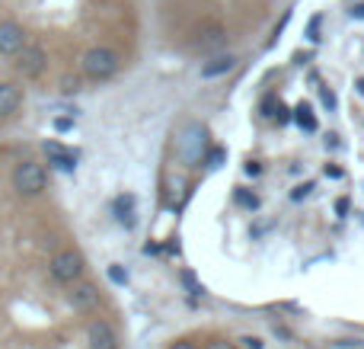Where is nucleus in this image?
Segmentation results:
<instances>
[{"label":"nucleus","mask_w":364,"mask_h":349,"mask_svg":"<svg viewBox=\"0 0 364 349\" xmlns=\"http://www.w3.org/2000/svg\"><path fill=\"white\" fill-rule=\"evenodd\" d=\"M119 68H122L119 51L106 48V45L87 48V55H83V61H80V71L90 77V80H109V77L119 74Z\"/></svg>","instance_id":"obj_1"},{"label":"nucleus","mask_w":364,"mask_h":349,"mask_svg":"<svg viewBox=\"0 0 364 349\" xmlns=\"http://www.w3.org/2000/svg\"><path fill=\"white\" fill-rule=\"evenodd\" d=\"M45 186H48V173H45V167L38 160H19L13 167V189L19 196H26V199L42 196Z\"/></svg>","instance_id":"obj_2"},{"label":"nucleus","mask_w":364,"mask_h":349,"mask_svg":"<svg viewBox=\"0 0 364 349\" xmlns=\"http://www.w3.org/2000/svg\"><path fill=\"white\" fill-rule=\"evenodd\" d=\"M48 269H51V279L55 282H61V286H74V282H80L83 269H87V260H83L80 250L64 247V250H58V254L51 256Z\"/></svg>","instance_id":"obj_3"},{"label":"nucleus","mask_w":364,"mask_h":349,"mask_svg":"<svg viewBox=\"0 0 364 349\" xmlns=\"http://www.w3.org/2000/svg\"><path fill=\"white\" fill-rule=\"evenodd\" d=\"M48 68V55H45L42 45H23V48L13 55V71H16L23 80H36L45 74Z\"/></svg>","instance_id":"obj_4"},{"label":"nucleus","mask_w":364,"mask_h":349,"mask_svg":"<svg viewBox=\"0 0 364 349\" xmlns=\"http://www.w3.org/2000/svg\"><path fill=\"white\" fill-rule=\"evenodd\" d=\"M179 157L188 160V164H195V160L205 157V147H208V132L205 125H198V122H192V125L186 128V132L179 135Z\"/></svg>","instance_id":"obj_5"},{"label":"nucleus","mask_w":364,"mask_h":349,"mask_svg":"<svg viewBox=\"0 0 364 349\" xmlns=\"http://www.w3.org/2000/svg\"><path fill=\"white\" fill-rule=\"evenodd\" d=\"M87 349H119V337L109 321L93 318L87 324Z\"/></svg>","instance_id":"obj_6"},{"label":"nucleus","mask_w":364,"mask_h":349,"mask_svg":"<svg viewBox=\"0 0 364 349\" xmlns=\"http://www.w3.org/2000/svg\"><path fill=\"white\" fill-rule=\"evenodd\" d=\"M23 45H26V29L16 19H4V23H0V55L13 58Z\"/></svg>","instance_id":"obj_7"},{"label":"nucleus","mask_w":364,"mask_h":349,"mask_svg":"<svg viewBox=\"0 0 364 349\" xmlns=\"http://www.w3.org/2000/svg\"><path fill=\"white\" fill-rule=\"evenodd\" d=\"M68 301H70V308H74V311H83V314L96 311V308H100V288H96L93 282H74Z\"/></svg>","instance_id":"obj_8"},{"label":"nucleus","mask_w":364,"mask_h":349,"mask_svg":"<svg viewBox=\"0 0 364 349\" xmlns=\"http://www.w3.org/2000/svg\"><path fill=\"white\" fill-rule=\"evenodd\" d=\"M19 106H23V87H16L10 80H0V119H10Z\"/></svg>","instance_id":"obj_9"},{"label":"nucleus","mask_w":364,"mask_h":349,"mask_svg":"<svg viewBox=\"0 0 364 349\" xmlns=\"http://www.w3.org/2000/svg\"><path fill=\"white\" fill-rule=\"evenodd\" d=\"M45 154H48V164H55L58 170L74 173V167H77V154H74V151L61 147L58 141H48V145H45Z\"/></svg>","instance_id":"obj_10"},{"label":"nucleus","mask_w":364,"mask_h":349,"mask_svg":"<svg viewBox=\"0 0 364 349\" xmlns=\"http://www.w3.org/2000/svg\"><path fill=\"white\" fill-rule=\"evenodd\" d=\"M220 42H224V29H220V26H205V29L198 32V38H195V48L211 51V48H218Z\"/></svg>","instance_id":"obj_11"},{"label":"nucleus","mask_w":364,"mask_h":349,"mask_svg":"<svg viewBox=\"0 0 364 349\" xmlns=\"http://www.w3.org/2000/svg\"><path fill=\"white\" fill-rule=\"evenodd\" d=\"M233 61H237L233 55H218V58H211V61L201 68V74L205 77H220V74H227V71L233 68Z\"/></svg>","instance_id":"obj_12"},{"label":"nucleus","mask_w":364,"mask_h":349,"mask_svg":"<svg viewBox=\"0 0 364 349\" xmlns=\"http://www.w3.org/2000/svg\"><path fill=\"white\" fill-rule=\"evenodd\" d=\"M115 218H119L122 224H132V212H134V196H119L112 205Z\"/></svg>","instance_id":"obj_13"},{"label":"nucleus","mask_w":364,"mask_h":349,"mask_svg":"<svg viewBox=\"0 0 364 349\" xmlns=\"http://www.w3.org/2000/svg\"><path fill=\"white\" fill-rule=\"evenodd\" d=\"M294 122L304 128V132H314V128H316V119L310 115V106H307V103H301V106L294 109Z\"/></svg>","instance_id":"obj_14"},{"label":"nucleus","mask_w":364,"mask_h":349,"mask_svg":"<svg viewBox=\"0 0 364 349\" xmlns=\"http://www.w3.org/2000/svg\"><path fill=\"white\" fill-rule=\"evenodd\" d=\"M109 279H112L115 286H125V282H128V273L119 266V263H112V266H109Z\"/></svg>","instance_id":"obj_15"},{"label":"nucleus","mask_w":364,"mask_h":349,"mask_svg":"<svg viewBox=\"0 0 364 349\" xmlns=\"http://www.w3.org/2000/svg\"><path fill=\"white\" fill-rule=\"evenodd\" d=\"M237 202H240V205H246V209H256V205H259V199L252 196V192L240 189V192H237Z\"/></svg>","instance_id":"obj_16"},{"label":"nucleus","mask_w":364,"mask_h":349,"mask_svg":"<svg viewBox=\"0 0 364 349\" xmlns=\"http://www.w3.org/2000/svg\"><path fill=\"white\" fill-rule=\"evenodd\" d=\"M307 38H314V42H320V16H316V19H310V26H307Z\"/></svg>","instance_id":"obj_17"},{"label":"nucleus","mask_w":364,"mask_h":349,"mask_svg":"<svg viewBox=\"0 0 364 349\" xmlns=\"http://www.w3.org/2000/svg\"><path fill=\"white\" fill-rule=\"evenodd\" d=\"M320 96H323V106H326V109H333V106H336V96L329 93L326 87H320Z\"/></svg>","instance_id":"obj_18"},{"label":"nucleus","mask_w":364,"mask_h":349,"mask_svg":"<svg viewBox=\"0 0 364 349\" xmlns=\"http://www.w3.org/2000/svg\"><path fill=\"white\" fill-rule=\"evenodd\" d=\"M220 160H224V151H220V147L208 154V167H220Z\"/></svg>","instance_id":"obj_19"},{"label":"nucleus","mask_w":364,"mask_h":349,"mask_svg":"<svg viewBox=\"0 0 364 349\" xmlns=\"http://www.w3.org/2000/svg\"><path fill=\"white\" fill-rule=\"evenodd\" d=\"M55 128L58 132H70V128H74V119H55Z\"/></svg>","instance_id":"obj_20"},{"label":"nucleus","mask_w":364,"mask_h":349,"mask_svg":"<svg viewBox=\"0 0 364 349\" xmlns=\"http://www.w3.org/2000/svg\"><path fill=\"white\" fill-rule=\"evenodd\" d=\"M243 343L246 349H262V340H256V337H243Z\"/></svg>","instance_id":"obj_21"},{"label":"nucleus","mask_w":364,"mask_h":349,"mask_svg":"<svg viewBox=\"0 0 364 349\" xmlns=\"http://www.w3.org/2000/svg\"><path fill=\"white\" fill-rule=\"evenodd\" d=\"M310 189H314V186H310V183H304V186H301V189H294V196H291V199H304V196H307V192H310Z\"/></svg>","instance_id":"obj_22"},{"label":"nucleus","mask_w":364,"mask_h":349,"mask_svg":"<svg viewBox=\"0 0 364 349\" xmlns=\"http://www.w3.org/2000/svg\"><path fill=\"white\" fill-rule=\"evenodd\" d=\"M352 16H355V19H364V4H355V6H352Z\"/></svg>","instance_id":"obj_23"},{"label":"nucleus","mask_w":364,"mask_h":349,"mask_svg":"<svg viewBox=\"0 0 364 349\" xmlns=\"http://www.w3.org/2000/svg\"><path fill=\"white\" fill-rule=\"evenodd\" d=\"M170 349H195V343H188V340H179V343H173Z\"/></svg>","instance_id":"obj_24"},{"label":"nucleus","mask_w":364,"mask_h":349,"mask_svg":"<svg viewBox=\"0 0 364 349\" xmlns=\"http://www.w3.org/2000/svg\"><path fill=\"white\" fill-rule=\"evenodd\" d=\"M208 349H233V346H230V343H224V340H214V343L208 346Z\"/></svg>","instance_id":"obj_25"},{"label":"nucleus","mask_w":364,"mask_h":349,"mask_svg":"<svg viewBox=\"0 0 364 349\" xmlns=\"http://www.w3.org/2000/svg\"><path fill=\"white\" fill-rule=\"evenodd\" d=\"M326 173H329V177H333V179H339V177H342V170H339V167H326Z\"/></svg>","instance_id":"obj_26"},{"label":"nucleus","mask_w":364,"mask_h":349,"mask_svg":"<svg viewBox=\"0 0 364 349\" xmlns=\"http://www.w3.org/2000/svg\"><path fill=\"white\" fill-rule=\"evenodd\" d=\"M358 93H364V80H358Z\"/></svg>","instance_id":"obj_27"}]
</instances>
